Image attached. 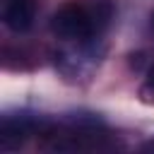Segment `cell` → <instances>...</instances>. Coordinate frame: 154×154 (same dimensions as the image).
<instances>
[{
	"label": "cell",
	"instance_id": "cell-1",
	"mask_svg": "<svg viewBox=\"0 0 154 154\" xmlns=\"http://www.w3.org/2000/svg\"><path fill=\"white\" fill-rule=\"evenodd\" d=\"M111 19V5L106 0H96L94 5L84 2H65L51 19V31L63 41L87 43L108 24Z\"/></svg>",
	"mask_w": 154,
	"mask_h": 154
},
{
	"label": "cell",
	"instance_id": "cell-2",
	"mask_svg": "<svg viewBox=\"0 0 154 154\" xmlns=\"http://www.w3.org/2000/svg\"><path fill=\"white\" fill-rule=\"evenodd\" d=\"M38 125L24 116L19 118H5L0 125V149L2 152H12L17 147H22L31 135H36Z\"/></svg>",
	"mask_w": 154,
	"mask_h": 154
},
{
	"label": "cell",
	"instance_id": "cell-3",
	"mask_svg": "<svg viewBox=\"0 0 154 154\" xmlns=\"http://www.w3.org/2000/svg\"><path fill=\"white\" fill-rule=\"evenodd\" d=\"M36 0H7L5 2V10H2V22L7 29L22 34V31H29L34 26V19H36Z\"/></svg>",
	"mask_w": 154,
	"mask_h": 154
},
{
	"label": "cell",
	"instance_id": "cell-4",
	"mask_svg": "<svg viewBox=\"0 0 154 154\" xmlns=\"http://www.w3.org/2000/svg\"><path fill=\"white\" fill-rule=\"evenodd\" d=\"M140 99H142L144 103H154V63L149 65L147 77H144V82H142V87H140Z\"/></svg>",
	"mask_w": 154,
	"mask_h": 154
},
{
	"label": "cell",
	"instance_id": "cell-5",
	"mask_svg": "<svg viewBox=\"0 0 154 154\" xmlns=\"http://www.w3.org/2000/svg\"><path fill=\"white\" fill-rule=\"evenodd\" d=\"M152 29H154V14H152Z\"/></svg>",
	"mask_w": 154,
	"mask_h": 154
}]
</instances>
